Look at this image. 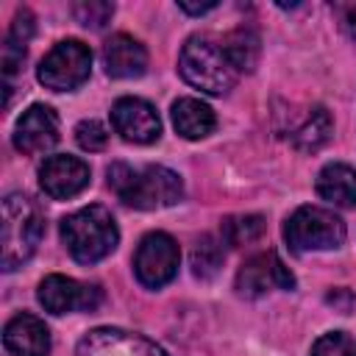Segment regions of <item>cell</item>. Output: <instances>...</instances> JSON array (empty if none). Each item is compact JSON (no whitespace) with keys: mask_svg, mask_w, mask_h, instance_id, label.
Segmentation results:
<instances>
[{"mask_svg":"<svg viewBox=\"0 0 356 356\" xmlns=\"http://www.w3.org/2000/svg\"><path fill=\"white\" fill-rule=\"evenodd\" d=\"M106 175H108V189L125 206H134L142 211L167 209L184 197L181 175L161 167V164H147L142 170H134L131 164L114 161Z\"/></svg>","mask_w":356,"mask_h":356,"instance_id":"obj_1","label":"cell"},{"mask_svg":"<svg viewBox=\"0 0 356 356\" xmlns=\"http://www.w3.org/2000/svg\"><path fill=\"white\" fill-rule=\"evenodd\" d=\"M0 231H3V239H0L3 270L11 273L33 256V250L39 248V242L44 236V214H42L39 203L22 192L6 195Z\"/></svg>","mask_w":356,"mask_h":356,"instance_id":"obj_2","label":"cell"},{"mask_svg":"<svg viewBox=\"0 0 356 356\" xmlns=\"http://www.w3.org/2000/svg\"><path fill=\"white\" fill-rule=\"evenodd\" d=\"M178 72L189 86L206 95H225L239 78V70L231 64L222 42H214L211 36H189L184 42Z\"/></svg>","mask_w":356,"mask_h":356,"instance_id":"obj_3","label":"cell"},{"mask_svg":"<svg viewBox=\"0 0 356 356\" xmlns=\"http://www.w3.org/2000/svg\"><path fill=\"white\" fill-rule=\"evenodd\" d=\"M61 242L67 245V250L75 261L95 264L117 248L120 231H117V222L108 209L83 206L61 220Z\"/></svg>","mask_w":356,"mask_h":356,"instance_id":"obj_4","label":"cell"},{"mask_svg":"<svg viewBox=\"0 0 356 356\" xmlns=\"http://www.w3.org/2000/svg\"><path fill=\"white\" fill-rule=\"evenodd\" d=\"M345 236H348L345 222L331 209H320V206L295 209L284 225V239L295 253L331 250V248H339Z\"/></svg>","mask_w":356,"mask_h":356,"instance_id":"obj_5","label":"cell"},{"mask_svg":"<svg viewBox=\"0 0 356 356\" xmlns=\"http://www.w3.org/2000/svg\"><path fill=\"white\" fill-rule=\"evenodd\" d=\"M89 72H92V50L81 39H64L42 58L36 78L44 89L72 92L89 81Z\"/></svg>","mask_w":356,"mask_h":356,"instance_id":"obj_6","label":"cell"},{"mask_svg":"<svg viewBox=\"0 0 356 356\" xmlns=\"http://www.w3.org/2000/svg\"><path fill=\"white\" fill-rule=\"evenodd\" d=\"M178 261H181V250H178L175 239L170 234H164V231H153L136 248L134 273H136L142 286L159 289V286H164V284H170L175 278Z\"/></svg>","mask_w":356,"mask_h":356,"instance_id":"obj_7","label":"cell"},{"mask_svg":"<svg viewBox=\"0 0 356 356\" xmlns=\"http://www.w3.org/2000/svg\"><path fill=\"white\" fill-rule=\"evenodd\" d=\"M39 303L50 314H70V312H92L100 306L103 295L95 284H81L67 275H47L36 292Z\"/></svg>","mask_w":356,"mask_h":356,"instance_id":"obj_8","label":"cell"},{"mask_svg":"<svg viewBox=\"0 0 356 356\" xmlns=\"http://www.w3.org/2000/svg\"><path fill=\"white\" fill-rule=\"evenodd\" d=\"M75 356H167L153 339L122 328H92L81 337Z\"/></svg>","mask_w":356,"mask_h":356,"instance_id":"obj_9","label":"cell"},{"mask_svg":"<svg viewBox=\"0 0 356 356\" xmlns=\"http://www.w3.org/2000/svg\"><path fill=\"white\" fill-rule=\"evenodd\" d=\"M295 278L275 250L250 256L236 273V292L242 298H259L270 289H292Z\"/></svg>","mask_w":356,"mask_h":356,"instance_id":"obj_10","label":"cell"},{"mask_svg":"<svg viewBox=\"0 0 356 356\" xmlns=\"http://www.w3.org/2000/svg\"><path fill=\"white\" fill-rule=\"evenodd\" d=\"M111 125L125 142L134 145H150L161 136V120L142 97H120L111 106Z\"/></svg>","mask_w":356,"mask_h":356,"instance_id":"obj_11","label":"cell"},{"mask_svg":"<svg viewBox=\"0 0 356 356\" xmlns=\"http://www.w3.org/2000/svg\"><path fill=\"white\" fill-rule=\"evenodd\" d=\"M86 184H89V164L78 156L70 153L47 156L39 167V186L53 200L75 197L81 189H86Z\"/></svg>","mask_w":356,"mask_h":356,"instance_id":"obj_12","label":"cell"},{"mask_svg":"<svg viewBox=\"0 0 356 356\" xmlns=\"http://www.w3.org/2000/svg\"><path fill=\"white\" fill-rule=\"evenodd\" d=\"M56 142H58V114L44 103L28 106L17 120L14 147L19 153L36 156V153H47Z\"/></svg>","mask_w":356,"mask_h":356,"instance_id":"obj_13","label":"cell"},{"mask_svg":"<svg viewBox=\"0 0 356 356\" xmlns=\"http://www.w3.org/2000/svg\"><path fill=\"white\" fill-rule=\"evenodd\" d=\"M3 345L11 356H47L50 353V331L36 314H17L3 328Z\"/></svg>","mask_w":356,"mask_h":356,"instance_id":"obj_14","label":"cell"},{"mask_svg":"<svg viewBox=\"0 0 356 356\" xmlns=\"http://www.w3.org/2000/svg\"><path fill=\"white\" fill-rule=\"evenodd\" d=\"M103 67L111 78H139L147 70V50L128 33H114L103 44Z\"/></svg>","mask_w":356,"mask_h":356,"instance_id":"obj_15","label":"cell"},{"mask_svg":"<svg viewBox=\"0 0 356 356\" xmlns=\"http://www.w3.org/2000/svg\"><path fill=\"white\" fill-rule=\"evenodd\" d=\"M314 189H317V195H320L323 200H328L331 206L353 209V206H356V170H353L350 164H342V161L325 164V167L317 172Z\"/></svg>","mask_w":356,"mask_h":356,"instance_id":"obj_16","label":"cell"},{"mask_svg":"<svg viewBox=\"0 0 356 356\" xmlns=\"http://www.w3.org/2000/svg\"><path fill=\"white\" fill-rule=\"evenodd\" d=\"M170 114H172L175 131H178L184 139H203V136H209V134L214 131V125H217L214 111H211L203 100H197V97H181V100H175Z\"/></svg>","mask_w":356,"mask_h":356,"instance_id":"obj_17","label":"cell"},{"mask_svg":"<svg viewBox=\"0 0 356 356\" xmlns=\"http://www.w3.org/2000/svg\"><path fill=\"white\" fill-rule=\"evenodd\" d=\"M31 36H33V14L28 8H19L11 28H8L6 44H3V72H6V78L17 75V70L22 67Z\"/></svg>","mask_w":356,"mask_h":356,"instance_id":"obj_18","label":"cell"},{"mask_svg":"<svg viewBox=\"0 0 356 356\" xmlns=\"http://www.w3.org/2000/svg\"><path fill=\"white\" fill-rule=\"evenodd\" d=\"M331 131H334V122H331V114L323 108V106H314L306 120L295 128L292 134V142L298 150H320L328 139H331Z\"/></svg>","mask_w":356,"mask_h":356,"instance_id":"obj_19","label":"cell"},{"mask_svg":"<svg viewBox=\"0 0 356 356\" xmlns=\"http://www.w3.org/2000/svg\"><path fill=\"white\" fill-rule=\"evenodd\" d=\"M222 47L231 58V64L239 70V72H250L259 61V36L253 28H236L231 31L225 39H222Z\"/></svg>","mask_w":356,"mask_h":356,"instance_id":"obj_20","label":"cell"},{"mask_svg":"<svg viewBox=\"0 0 356 356\" xmlns=\"http://www.w3.org/2000/svg\"><path fill=\"white\" fill-rule=\"evenodd\" d=\"M261 234H264V217H259V214L228 217V220H222V228H220L222 245H231V248L250 245V242H256Z\"/></svg>","mask_w":356,"mask_h":356,"instance_id":"obj_21","label":"cell"},{"mask_svg":"<svg viewBox=\"0 0 356 356\" xmlns=\"http://www.w3.org/2000/svg\"><path fill=\"white\" fill-rule=\"evenodd\" d=\"M222 239L217 242L214 236H203V239H197V245H195V250H192V273L197 275V278H211L217 270H220V264H222Z\"/></svg>","mask_w":356,"mask_h":356,"instance_id":"obj_22","label":"cell"},{"mask_svg":"<svg viewBox=\"0 0 356 356\" xmlns=\"http://www.w3.org/2000/svg\"><path fill=\"white\" fill-rule=\"evenodd\" d=\"M72 17L86 25V28H103L106 22H111L114 17V6L106 3V0H81V3H72Z\"/></svg>","mask_w":356,"mask_h":356,"instance_id":"obj_23","label":"cell"},{"mask_svg":"<svg viewBox=\"0 0 356 356\" xmlns=\"http://www.w3.org/2000/svg\"><path fill=\"white\" fill-rule=\"evenodd\" d=\"M309 356H356V342L345 331H328L312 345Z\"/></svg>","mask_w":356,"mask_h":356,"instance_id":"obj_24","label":"cell"},{"mask_svg":"<svg viewBox=\"0 0 356 356\" xmlns=\"http://www.w3.org/2000/svg\"><path fill=\"white\" fill-rule=\"evenodd\" d=\"M75 142H78L83 150L97 153V150H103V147H106L108 134H106V128H103L97 120H83V122H78V125H75Z\"/></svg>","mask_w":356,"mask_h":356,"instance_id":"obj_25","label":"cell"},{"mask_svg":"<svg viewBox=\"0 0 356 356\" xmlns=\"http://www.w3.org/2000/svg\"><path fill=\"white\" fill-rule=\"evenodd\" d=\"M334 14L339 19V28L356 39V3H334Z\"/></svg>","mask_w":356,"mask_h":356,"instance_id":"obj_26","label":"cell"},{"mask_svg":"<svg viewBox=\"0 0 356 356\" xmlns=\"http://www.w3.org/2000/svg\"><path fill=\"white\" fill-rule=\"evenodd\" d=\"M178 8L186 11V14H195V17H197V14H206V11L217 8V3H214V0H206V3H189V0H181Z\"/></svg>","mask_w":356,"mask_h":356,"instance_id":"obj_27","label":"cell"}]
</instances>
